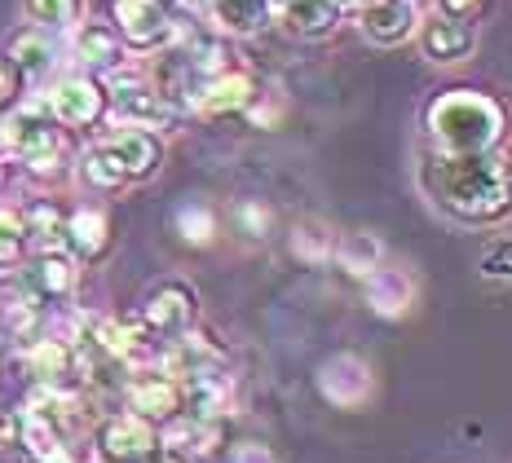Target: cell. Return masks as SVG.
Instances as JSON below:
<instances>
[{
    "label": "cell",
    "instance_id": "cell-1",
    "mask_svg": "<svg viewBox=\"0 0 512 463\" xmlns=\"http://www.w3.org/2000/svg\"><path fill=\"white\" fill-rule=\"evenodd\" d=\"M433 203L464 225H490L512 212V159L504 150L482 155H437L424 168Z\"/></svg>",
    "mask_w": 512,
    "mask_h": 463
},
{
    "label": "cell",
    "instance_id": "cell-2",
    "mask_svg": "<svg viewBox=\"0 0 512 463\" xmlns=\"http://www.w3.org/2000/svg\"><path fill=\"white\" fill-rule=\"evenodd\" d=\"M508 111L482 89H446L424 106V137L437 155H482L499 150Z\"/></svg>",
    "mask_w": 512,
    "mask_h": 463
},
{
    "label": "cell",
    "instance_id": "cell-3",
    "mask_svg": "<svg viewBox=\"0 0 512 463\" xmlns=\"http://www.w3.org/2000/svg\"><path fill=\"white\" fill-rule=\"evenodd\" d=\"M314 380H318V393L332 406H340V411H358L376 393V371L358 353H332V358H323Z\"/></svg>",
    "mask_w": 512,
    "mask_h": 463
},
{
    "label": "cell",
    "instance_id": "cell-4",
    "mask_svg": "<svg viewBox=\"0 0 512 463\" xmlns=\"http://www.w3.org/2000/svg\"><path fill=\"white\" fill-rule=\"evenodd\" d=\"M5 137H9V146H14L36 172H49L53 164H58L62 137H58V120L49 115V106H45V111H40V106H27V111H18L14 120L5 124Z\"/></svg>",
    "mask_w": 512,
    "mask_h": 463
},
{
    "label": "cell",
    "instance_id": "cell-5",
    "mask_svg": "<svg viewBox=\"0 0 512 463\" xmlns=\"http://www.w3.org/2000/svg\"><path fill=\"white\" fill-rule=\"evenodd\" d=\"M415 40H420V49H424V58H429V62H437V67H451V62H464L468 53L477 49V23H473V18H455V14L433 9V14L420 18Z\"/></svg>",
    "mask_w": 512,
    "mask_h": 463
},
{
    "label": "cell",
    "instance_id": "cell-6",
    "mask_svg": "<svg viewBox=\"0 0 512 463\" xmlns=\"http://www.w3.org/2000/svg\"><path fill=\"white\" fill-rule=\"evenodd\" d=\"M106 106L115 111V120H124V128H155L173 120V106L155 89V84H142L137 75H115L111 93H106Z\"/></svg>",
    "mask_w": 512,
    "mask_h": 463
},
{
    "label": "cell",
    "instance_id": "cell-7",
    "mask_svg": "<svg viewBox=\"0 0 512 463\" xmlns=\"http://www.w3.org/2000/svg\"><path fill=\"white\" fill-rule=\"evenodd\" d=\"M115 31L133 49H159L173 40V14L164 0H115Z\"/></svg>",
    "mask_w": 512,
    "mask_h": 463
},
{
    "label": "cell",
    "instance_id": "cell-8",
    "mask_svg": "<svg viewBox=\"0 0 512 463\" xmlns=\"http://www.w3.org/2000/svg\"><path fill=\"white\" fill-rule=\"evenodd\" d=\"M420 5L415 0H367L358 5V27L371 45L393 49V45H407L420 31Z\"/></svg>",
    "mask_w": 512,
    "mask_h": 463
},
{
    "label": "cell",
    "instance_id": "cell-9",
    "mask_svg": "<svg viewBox=\"0 0 512 463\" xmlns=\"http://www.w3.org/2000/svg\"><path fill=\"white\" fill-rule=\"evenodd\" d=\"M49 115L67 128H93L106 115V93L89 75H71L49 93Z\"/></svg>",
    "mask_w": 512,
    "mask_h": 463
},
{
    "label": "cell",
    "instance_id": "cell-10",
    "mask_svg": "<svg viewBox=\"0 0 512 463\" xmlns=\"http://www.w3.org/2000/svg\"><path fill=\"white\" fill-rule=\"evenodd\" d=\"M195 292L186 283H164L146 296L142 305V327L155 336H186L190 322H195Z\"/></svg>",
    "mask_w": 512,
    "mask_h": 463
},
{
    "label": "cell",
    "instance_id": "cell-11",
    "mask_svg": "<svg viewBox=\"0 0 512 463\" xmlns=\"http://www.w3.org/2000/svg\"><path fill=\"white\" fill-rule=\"evenodd\" d=\"M102 146L111 150V159L120 164L124 181H146L164 164V142H159L151 128H120V133H111Z\"/></svg>",
    "mask_w": 512,
    "mask_h": 463
},
{
    "label": "cell",
    "instance_id": "cell-12",
    "mask_svg": "<svg viewBox=\"0 0 512 463\" xmlns=\"http://www.w3.org/2000/svg\"><path fill=\"white\" fill-rule=\"evenodd\" d=\"M98 446L111 463H142L155 450V428L142 415H115L102 424Z\"/></svg>",
    "mask_w": 512,
    "mask_h": 463
},
{
    "label": "cell",
    "instance_id": "cell-13",
    "mask_svg": "<svg viewBox=\"0 0 512 463\" xmlns=\"http://www.w3.org/2000/svg\"><path fill=\"white\" fill-rule=\"evenodd\" d=\"M362 287H367V305L376 309L380 318H407L411 305H415V278L402 265L380 261L367 278H362Z\"/></svg>",
    "mask_w": 512,
    "mask_h": 463
},
{
    "label": "cell",
    "instance_id": "cell-14",
    "mask_svg": "<svg viewBox=\"0 0 512 463\" xmlns=\"http://www.w3.org/2000/svg\"><path fill=\"white\" fill-rule=\"evenodd\" d=\"M279 14H283V27L301 40H327L345 23V5L340 0H287Z\"/></svg>",
    "mask_w": 512,
    "mask_h": 463
},
{
    "label": "cell",
    "instance_id": "cell-15",
    "mask_svg": "<svg viewBox=\"0 0 512 463\" xmlns=\"http://www.w3.org/2000/svg\"><path fill=\"white\" fill-rule=\"evenodd\" d=\"M252 98H256V80L248 71H221L195 93V106L199 115H234V111H248Z\"/></svg>",
    "mask_w": 512,
    "mask_h": 463
},
{
    "label": "cell",
    "instance_id": "cell-16",
    "mask_svg": "<svg viewBox=\"0 0 512 463\" xmlns=\"http://www.w3.org/2000/svg\"><path fill=\"white\" fill-rule=\"evenodd\" d=\"M128 406L142 419H173L181 406V384L168 375H137L128 384Z\"/></svg>",
    "mask_w": 512,
    "mask_h": 463
},
{
    "label": "cell",
    "instance_id": "cell-17",
    "mask_svg": "<svg viewBox=\"0 0 512 463\" xmlns=\"http://www.w3.org/2000/svg\"><path fill=\"white\" fill-rule=\"evenodd\" d=\"M212 23L226 36H261L274 23V5L270 0H208Z\"/></svg>",
    "mask_w": 512,
    "mask_h": 463
},
{
    "label": "cell",
    "instance_id": "cell-18",
    "mask_svg": "<svg viewBox=\"0 0 512 463\" xmlns=\"http://www.w3.org/2000/svg\"><path fill=\"white\" fill-rule=\"evenodd\" d=\"M62 247L80 256V261H93V256L106 252V217L98 208H80L67 217V230H62Z\"/></svg>",
    "mask_w": 512,
    "mask_h": 463
},
{
    "label": "cell",
    "instance_id": "cell-19",
    "mask_svg": "<svg viewBox=\"0 0 512 463\" xmlns=\"http://www.w3.org/2000/svg\"><path fill=\"white\" fill-rule=\"evenodd\" d=\"M76 53L89 67H115L124 53V40L111 23H80L76 27Z\"/></svg>",
    "mask_w": 512,
    "mask_h": 463
},
{
    "label": "cell",
    "instance_id": "cell-20",
    "mask_svg": "<svg viewBox=\"0 0 512 463\" xmlns=\"http://www.w3.org/2000/svg\"><path fill=\"white\" fill-rule=\"evenodd\" d=\"M380 261H384V247H380L376 234L354 230V234H340V239H336V265L345 269V274L367 278Z\"/></svg>",
    "mask_w": 512,
    "mask_h": 463
},
{
    "label": "cell",
    "instance_id": "cell-21",
    "mask_svg": "<svg viewBox=\"0 0 512 463\" xmlns=\"http://www.w3.org/2000/svg\"><path fill=\"white\" fill-rule=\"evenodd\" d=\"M336 239H340V234L332 230V225L309 217V221H301L292 230V252L301 256L305 265H327L336 256Z\"/></svg>",
    "mask_w": 512,
    "mask_h": 463
},
{
    "label": "cell",
    "instance_id": "cell-22",
    "mask_svg": "<svg viewBox=\"0 0 512 463\" xmlns=\"http://www.w3.org/2000/svg\"><path fill=\"white\" fill-rule=\"evenodd\" d=\"M9 58H14L18 71L40 75V71L53 67V45H49V36L40 27H27V31H18V36H14V45H9Z\"/></svg>",
    "mask_w": 512,
    "mask_h": 463
},
{
    "label": "cell",
    "instance_id": "cell-23",
    "mask_svg": "<svg viewBox=\"0 0 512 463\" xmlns=\"http://www.w3.org/2000/svg\"><path fill=\"white\" fill-rule=\"evenodd\" d=\"M27 366H31V375H36V380L53 384V380H62V375H67L71 349H67L62 340H36V344L27 349Z\"/></svg>",
    "mask_w": 512,
    "mask_h": 463
},
{
    "label": "cell",
    "instance_id": "cell-24",
    "mask_svg": "<svg viewBox=\"0 0 512 463\" xmlns=\"http://www.w3.org/2000/svg\"><path fill=\"white\" fill-rule=\"evenodd\" d=\"M31 283L45 296H67L71 283H76V269H71V261L62 252H45L36 261V269H31Z\"/></svg>",
    "mask_w": 512,
    "mask_h": 463
},
{
    "label": "cell",
    "instance_id": "cell-25",
    "mask_svg": "<svg viewBox=\"0 0 512 463\" xmlns=\"http://www.w3.org/2000/svg\"><path fill=\"white\" fill-rule=\"evenodd\" d=\"M31 27L40 31H58V27H71L80 18V0H23Z\"/></svg>",
    "mask_w": 512,
    "mask_h": 463
},
{
    "label": "cell",
    "instance_id": "cell-26",
    "mask_svg": "<svg viewBox=\"0 0 512 463\" xmlns=\"http://www.w3.org/2000/svg\"><path fill=\"white\" fill-rule=\"evenodd\" d=\"M477 269H482L486 283H512V234L490 239L477 256Z\"/></svg>",
    "mask_w": 512,
    "mask_h": 463
},
{
    "label": "cell",
    "instance_id": "cell-27",
    "mask_svg": "<svg viewBox=\"0 0 512 463\" xmlns=\"http://www.w3.org/2000/svg\"><path fill=\"white\" fill-rule=\"evenodd\" d=\"M23 441H27V450H31V455H36L40 463H62V441H58V433H53L49 419L31 415L27 424H23Z\"/></svg>",
    "mask_w": 512,
    "mask_h": 463
},
{
    "label": "cell",
    "instance_id": "cell-28",
    "mask_svg": "<svg viewBox=\"0 0 512 463\" xmlns=\"http://www.w3.org/2000/svg\"><path fill=\"white\" fill-rule=\"evenodd\" d=\"M80 172H84V181H89V186H98V190L124 186V172H120V164L111 159V150H106V146H93L89 155H84Z\"/></svg>",
    "mask_w": 512,
    "mask_h": 463
},
{
    "label": "cell",
    "instance_id": "cell-29",
    "mask_svg": "<svg viewBox=\"0 0 512 463\" xmlns=\"http://www.w3.org/2000/svg\"><path fill=\"white\" fill-rule=\"evenodd\" d=\"M177 230H181V239L186 243L204 247V243H212V234H217V217H212L208 208H181L177 212Z\"/></svg>",
    "mask_w": 512,
    "mask_h": 463
},
{
    "label": "cell",
    "instance_id": "cell-30",
    "mask_svg": "<svg viewBox=\"0 0 512 463\" xmlns=\"http://www.w3.org/2000/svg\"><path fill=\"white\" fill-rule=\"evenodd\" d=\"M23 239H27V221L18 212L0 208V261H14L23 252Z\"/></svg>",
    "mask_w": 512,
    "mask_h": 463
},
{
    "label": "cell",
    "instance_id": "cell-31",
    "mask_svg": "<svg viewBox=\"0 0 512 463\" xmlns=\"http://www.w3.org/2000/svg\"><path fill=\"white\" fill-rule=\"evenodd\" d=\"M230 463H279V459H274L270 446H261V441H243V446L234 450Z\"/></svg>",
    "mask_w": 512,
    "mask_h": 463
},
{
    "label": "cell",
    "instance_id": "cell-32",
    "mask_svg": "<svg viewBox=\"0 0 512 463\" xmlns=\"http://www.w3.org/2000/svg\"><path fill=\"white\" fill-rule=\"evenodd\" d=\"M239 221H243V225H252V230H256V239H261V234H265V225H270V212H265V208H256V203H243V208H239Z\"/></svg>",
    "mask_w": 512,
    "mask_h": 463
},
{
    "label": "cell",
    "instance_id": "cell-33",
    "mask_svg": "<svg viewBox=\"0 0 512 463\" xmlns=\"http://www.w3.org/2000/svg\"><path fill=\"white\" fill-rule=\"evenodd\" d=\"M437 9H442V14H455V18H473L477 9H482V0H437Z\"/></svg>",
    "mask_w": 512,
    "mask_h": 463
},
{
    "label": "cell",
    "instance_id": "cell-34",
    "mask_svg": "<svg viewBox=\"0 0 512 463\" xmlns=\"http://www.w3.org/2000/svg\"><path fill=\"white\" fill-rule=\"evenodd\" d=\"M9 93H14V71H9L5 62H0V102H5Z\"/></svg>",
    "mask_w": 512,
    "mask_h": 463
},
{
    "label": "cell",
    "instance_id": "cell-35",
    "mask_svg": "<svg viewBox=\"0 0 512 463\" xmlns=\"http://www.w3.org/2000/svg\"><path fill=\"white\" fill-rule=\"evenodd\" d=\"M9 433H14V419H5V415H0V441H5Z\"/></svg>",
    "mask_w": 512,
    "mask_h": 463
},
{
    "label": "cell",
    "instance_id": "cell-36",
    "mask_svg": "<svg viewBox=\"0 0 512 463\" xmlns=\"http://www.w3.org/2000/svg\"><path fill=\"white\" fill-rule=\"evenodd\" d=\"M340 5H345V9H358V5H367V0H340Z\"/></svg>",
    "mask_w": 512,
    "mask_h": 463
},
{
    "label": "cell",
    "instance_id": "cell-37",
    "mask_svg": "<svg viewBox=\"0 0 512 463\" xmlns=\"http://www.w3.org/2000/svg\"><path fill=\"white\" fill-rule=\"evenodd\" d=\"M270 5H274V9H283V5H287V0H270Z\"/></svg>",
    "mask_w": 512,
    "mask_h": 463
},
{
    "label": "cell",
    "instance_id": "cell-38",
    "mask_svg": "<svg viewBox=\"0 0 512 463\" xmlns=\"http://www.w3.org/2000/svg\"><path fill=\"white\" fill-rule=\"evenodd\" d=\"M415 5H420V0H415Z\"/></svg>",
    "mask_w": 512,
    "mask_h": 463
}]
</instances>
